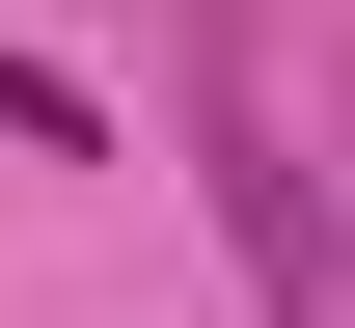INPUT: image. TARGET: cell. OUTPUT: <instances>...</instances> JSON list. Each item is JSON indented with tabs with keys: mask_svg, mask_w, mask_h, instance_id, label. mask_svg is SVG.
Instances as JSON below:
<instances>
[{
	"mask_svg": "<svg viewBox=\"0 0 355 328\" xmlns=\"http://www.w3.org/2000/svg\"><path fill=\"white\" fill-rule=\"evenodd\" d=\"M164 28H191V164H219V219H246V301H273V328H355L328 164H301V110H273V28H246V0H164Z\"/></svg>",
	"mask_w": 355,
	"mask_h": 328,
	"instance_id": "1",
	"label": "cell"
}]
</instances>
